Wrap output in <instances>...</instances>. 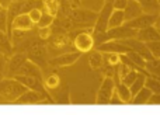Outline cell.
<instances>
[{
	"instance_id": "obj_1",
	"label": "cell",
	"mask_w": 160,
	"mask_h": 115,
	"mask_svg": "<svg viewBox=\"0 0 160 115\" xmlns=\"http://www.w3.org/2000/svg\"><path fill=\"white\" fill-rule=\"evenodd\" d=\"M25 90L27 87L22 86L20 82H17L14 77L0 79V97L4 102H14Z\"/></svg>"
},
{
	"instance_id": "obj_2",
	"label": "cell",
	"mask_w": 160,
	"mask_h": 115,
	"mask_svg": "<svg viewBox=\"0 0 160 115\" xmlns=\"http://www.w3.org/2000/svg\"><path fill=\"white\" fill-rule=\"evenodd\" d=\"M13 77L17 80V82L21 83L22 86H25L27 88L41 93L42 96H44L45 98L51 102V104H55V101H53L51 93L47 90V88H45L42 79H38V77H34V76H25V74H16V76H13Z\"/></svg>"
},
{
	"instance_id": "obj_3",
	"label": "cell",
	"mask_w": 160,
	"mask_h": 115,
	"mask_svg": "<svg viewBox=\"0 0 160 115\" xmlns=\"http://www.w3.org/2000/svg\"><path fill=\"white\" fill-rule=\"evenodd\" d=\"M91 30L93 28L82 30L75 34L72 42H73V48L76 51H79L82 53H88L90 51L94 49V39H93V35H91Z\"/></svg>"
},
{
	"instance_id": "obj_4",
	"label": "cell",
	"mask_w": 160,
	"mask_h": 115,
	"mask_svg": "<svg viewBox=\"0 0 160 115\" xmlns=\"http://www.w3.org/2000/svg\"><path fill=\"white\" fill-rule=\"evenodd\" d=\"M83 53L79 51H68L65 53H61L58 56H52L48 59V66L51 68H68V66L75 65L79 60V58Z\"/></svg>"
},
{
	"instance_id": "obj_5",
	"label": "cell",
	"mask_w": 160,
	"mask_h": 115,
	"mask_svg": "<svg viewBox=\"0 0 160 115\" xmlns=\"http://www.w3.org/2000/svg\"><path fill=\"white\" fill-rule=\"evenodd\" d=\"M114 88H115V82H114L112 77H102V82L98 87V91H97L96 96V104L98 105H104L110 102V98L114 93Z\"/></svg>"
},
{
	"instance_id": "obj_6",
	"label": "cell",
	"mask_w": 160,
	"mask_h": 115,
	"mask_svg": "<svg viewBox=\"0 0 160 115\" xmlns=\"http://www.w3.org/2000/svg\"><path fill=\"white\" fill-rule=\"evenodd\" d=\"M136 35V30L133 28L128 27L127 24H122L118 25V27H114V28H108L104 34V38L105 42L111 41V39H125V38H133Z\"/></svg>"
},
{
	"instance_id": "obj_7",
	"label": "cell",
	"mask_w": 160,
	"mask_h": 115,
	"mask_svg": "<svg viewBox=\"0 0 160 115\" xmlns=\"http://www.w3.org/2000/svg\"><path fill=\"white\" fill-rule=\"evenodd\" d=\"M119 42H122V44L125 45V47H128L131 51H133V52H136V53H139L142 58H143L145 60H150V59H153V56L152 55V52L149 51V48H148V45L145 44V42H142V41H139L138 38H125V39H118Z\"/></svg>"
},
{
	"instance_id": "obj_8",
	"label": "cell",
	"mask_w": 160,
	"mask_h": 115,
	"mask_svg": "<svg viewBox=\"0 0 160 115\" xmlns=\"http://www.w3.org/2000/svg\"><path fill=\"white\" fill-rule=\"evenodd\" d=\"M27 60L24 52H13L10 56L7 58V63H6V73L4 77H13L14 74H17L18 69L21 68V65Z\"/></svg>"
},
{
	"instance_id": "obj_9",
	"label": "cell",
	"mask_w": 160,
	"mask_h": 115,
	"mask_svg": "<svg viewBox=\"0 0 160 115\" xmlns=\"http://www.w3.org/2000/svg\"><path fill=\"white\" fill-rule=\"evenodd\" d=\"M156 18H158V14H146L142 13L141 16L135 17V18L129 20V21H125L124 24H127L128 27L133 28V30H142V28H146L149 25H155Z\"/></svg>"
},
{
	"instance_id": "obj_10",
	"label": "cell",
	"mask_w": 160,
	"mask_h": 115,
	"mask_svg": "<svg viewBox=\"0 0 160 115\" xmlns=\"http://www.w3.org/2000/svg\"><path fill=\"white\" fill-rule=\"evenodd\" d=\"M42 102H49V101L41 93L27 88L13 104H42Z\"/></svg>"
},
{
	"instance_id": "obj_11",
	"label": "cell",
	"mask_w": 160,
	"mask_h": 115,
	"mask_svg": "<svg viewBox=\"0 0 160 115\" xmlns=\"http://www.w3.org/2000/svg\"><path fill=\"white\" fill-rule=\"evenodd\" d=\"M97 51L100 52H115V53H119V55H124V53H128L129 52V48L125 47L122 42L117 41V39H111V41H107V42H102V44L97 45L96 47Z\"/></svg>"
},
{
	"instance_id": "obj_12",
	"label": "cell",
	"mask_w": 160,
	"mask_h": 115,
	"mask_svg": "<svg viewBox=\"0 0 160 115\" xmlns=\"http://www.w3.org/2000/svg\"><path fill=\"white\" fill-rule=\"evenodd\" d=\"M34 27H35V24H34V22L31 21V18L28 17V14H27V13H24V14H18V16L14 17V20L11 21V24H10V30H8L7 37L10 35V31H11V30L30 31V30H32Z\"/></svg>"
},
{
	"instance_id": "obj_13",
	"label": "cell",
	"mask_w": 160,
	"mask_h": 115,
	"mask_svg": "<svg viewBox=\"0 0 160 115\" xmlns=\"http://www.w3.org/2000/svg\"><path fill=\"white\" fill-rule=\"evenodd\" d=\"M135 38H138L139 41L145 42V44L160 41V31L155 27V25H149V27H146V28H142V30L136 31Z\"/></svg>"
},
{
	"instance_id": "obj_14",
	"label": "cell",
	"mask_w": 160,
	"mask_h": 115,
	"mask_svg": "<svg viewBox=\"0 0 160 115\" xmlns=\"http://www.w3.org/2000/svg\"><path fill=\"white\" fill-rule=\"evenodd\" d=\"M42 69L39 68L37 63L31 62L30 59H27L24 63L21 65V68L18 69L17 74H25V76H34V77H38V79H42L44 80V76H42ZM16 76V74H14Z\"/></svg>"
},
{
	"instance_id": "obj_15",
	"label": "cell",
	"mask_w": 160,
	"mask_h": 115,
	"mask_svg": "<svg viewBox=\"0 0 160 115\" xmlns=\"http://www.w3.org/2000/svg\"><path fill=\"white\" fill-rule=\"evenodd\" d=\"M142 14V8L139 4L138 0H128L127 6L124 8V18L125 21H129V20L135 18V17L141 16Z\"/></svg>"
},
{
	"instance_id": "obj_16",
	"label": "cell",
	"mask_w": 160,
	"mask_h": 115,
	"mask_svg": "<svg viewBox=\"0 0 160 115\" xmlns=\"http://www.w3.org/2000/svg\"><path fill=\"white\" fill-rule=\"evenodd\" d=\"M114 91H115L117 96L119 97V100H121L122 104H131L132 94H131V90L127 84H124V83H121V82L115 83V88H114Z\"/></svg>"
},
{
	"instance_id": "obj_17",
	"label": "cell",
	"mask_w": 160,
	"mask_h": 115,
	"mask_svg": "<svg viewBox=\"0 0 160 115\" xmlns=\"http://www.w3.org/2000/svg\"><path fill=\"white\" fill-rule=\"evenodd\" d=\"M141 4L142 13L158 14L160 10V0H138Z\"/></svg>"
},
{
	"instance_id": "obj_18",
	"label": "cell",
	"mask_w": 160,
	"mask_h": 115,
	"mask_svg": "<svg viewBox=\"0 0 160 115\" xmlns=\"http://www.w3.org/2000/svg\"><path fill=\"white\" fill-rule=\"evenodd\" d=\"M150 96H152V91H150L148 87H145V86H143V87H142L141 90H139L138 93H136L135 96L132 97V100H131V104H135V105L148 104Z\"/></svg>"
},
{
	"instance_id": "obj_19",
	"label": "cell",
	"mask_w": 160,
	"mask_h": 115,
	"mask_svg": "<svg viewBox=\"0 0 160 115\" xmlns=\"http://www.w3.org/2000/svg\"><path fill=\"white\" fill-rule=\"evenodd\" d=\"M13 53V45L10 42V38L7 37V34L0 31V55H4L8 58Z\"/></svg>"
},
{
	"instance_id": "obj_20",
	"label": "cell",
	"mask_w": 160,
	"mask_h": 115,
	"mask_svg": "<svg viewBox=\"0 0 160 115\" xmlns=\"http://www.w3.org/2000/svg\"><path fill=\"white\" fill-rule=\"evenodd\" d=\"M102 63H104V59H102V52H100V51H90L88 52V65H90V68L93 69V70H98L102 66Z\"/></svg>"
},
{
	"instance_id": "obj_21",
	"label": "cell",
	"mask_w": 160,
	"mask_h": 115,
	"mask_svg": "<svg viewBox=\"0 0 160 115\" xmlns=\"http://www.w3.org/2000/svg\"><path fill=\"white\" fill-rule=\"evenodd\" d=\"M42 82H44V86L48 91H53V90H56V88H59L62 80L58 73H51V74H48Z\"/></svg>"
},
{
	"instance_id": "obj_22",
	"label": "cell",
	"mask_w": 160,
	"mask_h": 115,
	"mask_svg": "<svg viewBox=\"0 0 160 115\" xmlns=\"http://www.w3.org/2000/svg\"><path fill=\"white\" fill-rule=\"evenodd\" d=\"M124 22H125L124 10H117V8H114L110 14V18H108V28L118 27V25H122Z\"/></svg>"
},
{
	"instance_id": "obj_23",
	"label": "cell",
	"mask_w": 160,
	"mask_h": 115,
	"mask_svg": "<svg viewBox=\"0 0 160 115\" xmlns=\"http://www.w3.org/2000/svg\"><path fill=\"white\" fill-rule=\"evenodd\" d=\"M145 70L150 74V76H155L160 79V59L159 58H153L150 60H146L145 63Z\"/></svg>"
},
{
	"instance_id": "obj_24",
	"label": "cell",
	"mask_w": 160,
	"mask_h": 115,
	"mask_svg": "<svg viewBox=\"0 0 160 115\" xmlns=\"http://www.w3.org/2000/svg\"><path fill=\"white\" fill-rule=\"evenodd\" d=\"M42 10L47 11L51 16L56 17L59 11V2L58 0H42Z\"/></svg>"
},
{
	"instance_id": "obj_25",
	"label": "cell",
	"mask_w": 160,
	"mask_h": 115,
	"mask_svg": "<svg viewBox=\"0 0 160 115\" xmlns=\"http://www.w3.org/2000/svg\"><path fill=\"white\" fill-rule=\"evenodd\" d=\"M145 79H146V74H143V73H141V72H139L138 76H136V79L133 80L132 84L129 86V90H131V94H132V97L135 96V94L138 93V91L145 86Z\"/></svg>"
},
{
	"instance_id": "obj_26",
	"label": "cell",
	"mask_w": 160,
	"mask_h": 115,
	"mask_svg": "<svg viewBox=\"0 0 160 115\" xmlns=\"http://www.w3.org/2000/svg\"><path fill=\"white\" fill-rule=\"evenodd\" d=\"M145 87H148L152 93H160V79L149 74L145 79Z\"/></svg>"
},
{
	"instance_id": "obj_27",
	"label": "cell",
	"mask_w": 160,
	"mask_h": 115,
	"mask_svg": "<svg viewBox=\"0 0 160 115\" xmlns=\"http://www.w3.org/2000/svg\"><path fill=\"white\" fill-rule=\"evenodd\" d=\"M53 20H55V17L51 16V14H48L47 11L42 10V16H41V18H39V21L37 22L35 27H37V28L51 27V25H52V22H53Z\"/></svg>"
},
{
	"instance_id": "obj_28",
	"label": "cell",
	"mask_w": 160,
	"mask_h": 115,
	"mask_svg": "<svg viewBox=\"0 0 160 115\" xmlns=\"http://www.w3.org/2000/svg\"><path fill=\"white\" fill-rule=\"evenodd\" d=\"M138 73H139L138 70H135V69H131V70L128 72V73H125L124 76H122L121 79H119V82H121V83H124V84H127L128 87H129V86L132 84V82H133V80L136 79V76H138Z\"/></svg>"
},
{
	"instance_id": "obj_29",
	"label": "cell",
	"mask_w": 160,
	"mask_h": 115,
	"mask_svg": "<svg viewBox=\"0 0 160 115\" xmlns=\"http://www.w3.org/2000/svg\"><path fill=\"white\" fill-rule=\"evenodd\" d=\"M0 31L7 34V8H0Z\"/></svg>"
},
{
	"instance_id": "obj_30",
	"label": "cell",
	"mask_w": 160,
	"mask_h": 115,
	"mask_svg": "<svg viewBox=\"0 0 160 115\" xmlns=\"http://www.w3.org/2000/svg\"><path fill=\"white\" fill-rule=\"evenodd\" d=\"M28 17L31 18V21L34 22V24L37 25V22L39 21V18H41V16H42V8H39V7H34V8H31L30 11H28Z\"/></svg>"
},
{
	"instance_id": "obj_31",
	"label": "cell",
	"mask_w": 160,
	"mask_h": 115,
	"mask_svg": "<svg viewBox=\"0 0 160 115\" xmlns=\"http://www.w3.org/2000/svg\"><path fill=\"white\" fill-rule=\"evenodd\" d=\"M70 93H69V87H65V91L63 94H61V97L55 100V104H70Z\"/></svg>"
},
{
	"instance_id": "obj_32",
	"label": "cell",
	"mask_w": 160,
	"mask_h": 115,
	"mask_svg": "<svg viewBox=\"0 0 160 115\" xmlns=\"http://www.w3.org/2000/svg\"><path fill=\"white\" fill-rule=\"evenodd\" d=\"M148 48L152 52V55L155 58H159L160 59V41H155V42H148Z\"/></svg>"
},
{
	"instance_id": "obj_33",
	"label": "cell",
	"mask_w": 160,
	"mask_h": 115,
	"mask_svg": "<svg viewBox=\"0 0 160 115\" xmlns=\"http://www.w3.org/2000/svg\"><path fill=\"white\" fill-rule=\"evenodd\" d=\"M51 34H52V28L51 27L37 28V35H38L41 39H45V41H47V39L51 37Z\"/></svg>"
},
{
	"instance_id": "obj_34",
	"label": "cell",
	"mask_w": 160,
	"mask_h": 115,
	"mask_svg": "<svg viewBox=\"0 0 160 115\" xmlns=\"http://www.w3.org/2000/svg\"><path fill=\"white\" fill-rule=\"evenodd\" d=\"M6 63H7V58H6L4 55H0V79H3V77H4Z\"/></svg>"
},
{
	"instance_id": "obj_35",
	"label": "cell",
	"mask_w": 160,
	"mask_h": 115,
	"mask_svg": "<svg viewBox=\"0 0 160 115\" xmlns=\"http://www.w3.org/2000/svg\"><path fill=\"white\" fill-rule=\"evenodd\" d=\"M127 3L128 0H112V7L117 8V10H124Z\"/></svg>"
},
{
	"instance_id": "obj_36",
	"label": "cell",
	"mask_w": 160,
	"mask_h": 115,
	"mask_svg": "<svg viewBox=\"0 0 160 115\" xmlns=\"http://www.w3.org/2000/svg\"><path fill=\"white\" fill-rule=\"evenodd\" d=\"M148 104H153V105H160V93H152Z\"/></svg>"
},
{
	"instance_id": "obj_37",
	"label": "cell",
	"mask_w": 160,
	"mask_h": 115,
	"mask_svg": "<svg viewBox=\"0 0 160 115\" xmlns=\"http://www.w3.org/2000/svg\"><path fill=\"white\" fill-rule=\"evenodd\" d=\"M108 104H114V105H115V104H122V102H121V100H119V97L117 96V93H115V91H114V93H112V96H111L110 102H108Z\"/></svg>"
},
{
	"instance_id": "obj_38",
	"label": "cell",
	"mask_w": 160,
	"mask_h": 115,
	"mask_svg": "<svg viewBox=\"0 0 160 115\" xmlns=\"http://www.w3.org/2000/svg\"><path fill=\"white\" fill-rule=\"evenodd\" d=\"M10 2H11V0H0V6H2V7H4V8H7V6L10 4Z\"/></svg>"
},
{
	"instance_id": "obj_39",
	"label": "cell",
	"mask_w": 160,
	"mask_h": 115,
	"mask_svg": "<svg viewBox=\"0 0 160 115\" xmlns=\"http://www.w3.org/2000/svg\"><path fill=\"white\" fill-rule=\"evenodd\" d=\"M155 27L158 28V30L160 31V10H159V13H158V18H156V22H155Z\"/></svg>"
},
{
	"instance_id": "obj_40",
	"label": "cell",
	"mask_w": 160,
	"mask_h": 115,
	"mask_svg": "<svg viewBox=\"0 0 160 115\" xmlns=\"http://www.w3.org/2000/svg\"><path fill=\"white\" fill-rule=\"evenodd\" d=\"M69 2L75 6H82V0H69Z\"/></svg>"
},
{
	"instance_id": "obj_41",
	"label": "cell",
	"mask_w": 160,
	"mask_h": 115,
	"mask_svg": "<svg viewBox=\"0 0 160 115\" xmlns=\"http://www.w3.org/2000/svg\"><path fill=\"white\" fill-rule=\"evenodd\" d=\"M104 2H107V0H104Z\"/></svg>"
},
{
	"instance_id": "obj_42",
	"label": "cell",
	"mask_w": 160,
	"mask_h": 115,
	"mask_svg": "<svg viewBox=\"0 0 160 115\" xmlns=\"http://www.w3.org/2000/svg\"><path fill=\"white\" fill-rule=\"evenodd\" d=\"M11 2H14V0H11Z\"/></svg>"
}]
</instances>
